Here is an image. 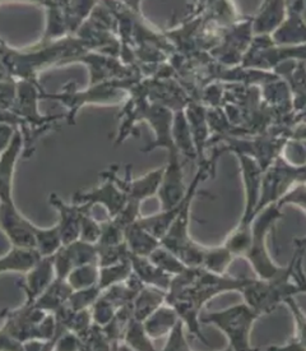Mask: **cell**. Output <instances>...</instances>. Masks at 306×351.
Returning <instances> with one entry per match:
<instances>
[{
  "label": "cell",
  "instance_id": "cell-1",
  "mask_svg": "<svg viewBox=\"0 0 306 351\" xmlns=\"http://www.w3.org/2000/svg\"><path fill=\"white\" fill-rule=\"evenodd\" d=\"M251 280V278H233L227 274L218 275L203 267H186L171 280L165 303L175 308L189 332L209 346L199 319L203 305L218 294L227 291L240 293Z\"/></svg>",
  "mask_w": 306,
  "mask_h": 351
},
{
  "label": "cell",
  "instance_id": "cell-2",
  "mask_svg": "<svg viewBox=\"0 0 306 351\" xmlns=\"http://www.w3.org/2000/svg\"><path fill=\"white\" fill-rule=\"evenodd\" d=\"M294 261L295 256L290 265L282 267L273 278H251L240 291L245 303L251 305L260 315H270L279 304H285L288 299L300 294V289L291 278Z\"/></svg>",
  "mask_w": 306,
  "mask_h": 351
},
{
  "label": "cell",
  "instance_id": "cell-3",
  "mask_svg": "<svg viewBox=\"0 0 306 351\" xmlns=\"http://www.w3.org/2000/svg\"><path fill=\"white\" fill-rule=\"evenodd\" d=\"M128 80H112L93 84L86 91H75L72 84H66L63 93H50L41 91V99H50L63 104L68 109V124H75V118L81 106L86 104H120L128 97L129 93Z\"/></svg>",
  "mask_w": 306,
  "mask_h": 351
},
{
  "label": "cell",
  "instance_id": "cell-4",
  "mask_svg": "<svg viewBox=\"0 0 306 351\" xmlns=\"http://www.w3.org/2000/svg\"><path fill=\"white\" fill-rule=\"evenodd\" d=\"M262 315L253 309L248 303L232 305L223 311L211 312L203 317H199L202 324H214L222 331L227 340V350H253L251 335L253 326Z\"/></svg>",
  "mask_w": 306,
  "mask_h": 351
},
{
  "label": "cell",
  "instance_id": "cell-5",
  "mask_svg": "<svg viewBox=\"0 0 306 351\" xmlns=\"http://www.w3.org/2000/svg\"><path fill=\"white\" fill-rule=\"evenodd\" d=\"M282 208L277 204H270L262 210L251 223V241L249 250L242 258L251 263L257 278H270L277 275L282 267L277 266L269 254L267 248V237L269 231L275 229V223L283 217Z\"/></svg>",
  "mask_w": 306,
  "mask_h": 351
},
{
  "label": "cell",
  "instance_id": "cell-6",
  "mask_svg": "<svg viewBox=\"0 0 306 351\" xmlns=\"http://www.w3.org/2000/svg\"><path fill=\"white\" fill-rule=\"evenodd\" d=\"M42 88L38 84L19 80L17 82V96L12 108V111L18 115L25 123V128L22 130L25 137V152L29 154L31 145H35L36 134L42 133L54 125L58 121L63 119L62 115H41L38 111V100H41Z\"/></svg>",
  "mask_w": 306,
  "mask_h": 351
},
{
  "label": "cell",
  "instance_id": "cell-7",
  "mask_svg": "<svg viewBox=\"0 0 306 351\" xmlns=\"http://www.w3.org/2000/svg\"><path fill=\"white\" fill-rule=\"evenodd\" d=\"M300 183H306V165H291L279 155L263 171L259 201L255 208V216L270 204H277L291 188Z\"/></svg>",
  "mask_w": 306,
  "mask_h": 351
},
{
  "label": "cell",
  "instance_id": "cell-8",
  "mask_svg": "<svg viewBox=\"0 0 306 351\" xmlns=\"http://www.w3.org/2000/svg\"><path fill=\"white\" fill-rule=\"evenodd\" d=\"M288 60L306 62V45L283 47L275 45L270 35H257L251 41V47L242 59V66L273 71L275 66Z\"/></svg>",
  "mask_w": 306,
  "mask_h": 351
},
{
  "label": "cell",
  "instance_id": "cell-9",
  "mask_svg": "<svg viewBox=\"0 0 306 351\" xmlns=\"http://www.w3.org/2000/svg\"><path fill=\"white\" fill-rule=\"evenodd\" d=\"M254 38L253 17L242 19L230 27H222L217 45L209 51L218 64L231 68L242 64Z\"/></svg>",
  "mask_w": 306,
  "mask_h": 351
},
{
  "label": "cell",
  "instance_id": "cell-10",
  "mask_svg": "<svg viewBox=\"0 0 306 351\" xmlns=\"http://www.w3.org/2000/svg\"><path fill=\"white\" fill-rule=\"evenodd\" d=\"M174 112L175 111L164 105L149 102V97L143 100L140 106V119L149 121L151 128L156 134V138L147 147L142 148V152L149 154L156 148H165L168 154L179 152L173 138Z\"/></svg>",
  "mask_w": 306,
  "mask_h": 351
},
{
  "label": "cell",
  "instance_id": "cell-11",
  "mask_svg": "<svg viewBox=\"0 0 306 351\" xmlns=\"http://www.w3.org/2000/svg\"><path fill=\"white\" fill-rule=\"evenodd\" d=\"M35 225L19 213L13 202L0 204V231L8 238L12 247L35 250Z\"/></svg>",
  "mask_w": 306,
  "mask_h": 351
},
{
  "label": "cell",
  "instance_id": "cell-12",
  "mask_svg": "<svg viewBox=\"0 0 306 351\" xmlns=\"http://www.w3.org/2000/svg\"><path fill=\"white\" fill-rule=\"evenodd\" d=\"M53 262L56 278L65 280L73 268L90 263L99 265L97 245L81 239L63 244L62 248L53 256Z\"/></svg>",
  "mask_w": 306,
  "mask_h": 351
},
{
  "label": "cell",
  "instance_id": "cell-13",
  "mask_svg": "<svg viewBox=\"0 0 306 351\" xmlns=\"http://www.w3.org/2000/svg\"><path fill=\"white\" fill-rule=\"evenodd\" d=\"M128 202V195L110 179L105 178V183L88 191H79L73 195V204H82L92 208L94 204H101L109 213V217H115Z\"/></svg>",
  "mask_w": 306,
  "mask_h": 351
},
{
  "label": "cell",
  "instance_id": "cell-14",
  "mask_svg": "<svg viewBox=\"0 0 306 351\" xmlns=\"http://www.w3.org/2000/svg\"><path fill=\"white\" fill-rule=\"evenodd\" d=\"M305 0L288 1V14L279 27L270 34L275 45L300 47L306 45Z\"/></svg>",
  "mask_w": 306,
  "mask_h": 351
},
{
  "label": "cell",
  "instance_id": "cell-15",
  "mask_svg": "<svg viewBox=\"0 0 306 351\" xmlns=\"http://www.w3.org/2000/svg\"><path fill=\"white\" fill-rule=\"evenodd\" d=\"M184 183L183 167L180 162V154H168V162L165 165L164 174L161 178V184L158 188L157 195L161 202V210L173 208L183 201L186 197V188Z\"/></svg>",
  "mask_w": 306,
  "mask_h": 351
},
{
  "label": "cell",
  "instance_id": "cell-16",
  "mask_svg": "<svg viewBox=\"0 0 306 351\" xmlns=\"http://www.w3.org/2000/svg\"><path fill=\"white\" fill-rule=\"evenodd\" d=\"M165 167H158L152 171H149L144 176H140L138 179H131L130 176V165L127 167V176L124 179H121L116 176L115 170H107L101 173L103 178H110L116 185L120 188L121 191H124L125 194L128 195V199H133L137 202H143L149 197L157 194L158 188L161 184V178L164 174Z\"/></svg>",
  "mask_w": 306,
  "mask_h": 351
},
{
  "label": "cell",
  "instance_id": "cell-17",
  "mask_svg": "<svg viewBox=\"0 0 306 351\" xmlns=\"http://www.w3.org/2000/svg\"><path fill=\"white\" fill-rule=\"evenodd\" d=\"M236 156H238L239 162H240L242 180H244L245 194H246L245 211H244L242 220H240L238 226L249 228L254 216H255V208H257L258 201H259L263 169L251 156H246V155H242V154H236Z\"/></svg>",
  "mask_w": 306,
  "mask_h": 351
},
{
  "label": "cell",
  "instance_id": "cell-18",
  "mask_svg": "<svg viewBox=\"0 0 306 351\" xmlns=\"http://www.w3.org/2000/svg\"><path fill=\"white\" fill-rule=\"evenodd\" d=\"M25 149V137L22 130H16L10 147L0 155V204L13 202V179L16 165Z\"/></svg>",
  "mask_w": 306,
  "mask_h": 351
},
{
  "label": "cell",
  "instance_id": "cell-19",
  "mask_svg": "<svg viewBox=\"0 0 306 351\" xmlns=\"http://www.w3.org/2000/svg\"><path fill=\"white\" fill-rule=\"evenodd\" d=\"M49 204H51L59 215V221L56 223L63 244H68L79 239L82 206L77 204H66L56 193L50 194Z\"/></svg>",
  "mask_w": 306,
  "mask_h": 351
},
{
  "label": "cell",
  "instance_id": "cell-20",
  "mask_svg": "<svg viewBox=\"0 0 306 351\" xmlns=\"http://www.w3.org/2000/svg\"><path fill=\"white\" fill-rule=\"evenodd\" d=\"M55 278L53 256L38 259L36 265L26 272L25 280L21 281L19 287L26 295V302L34 303Z\"/></svg>",
  "mask_w": 306,
  "mask_h": 351
},
{
  "label": "cell",
  "instance_id": "cell-21",
  "mask_svg": "<svg viewBox=\"0 0 306 351\" xmlns=\"http://www.w3.org/2000/svg\"><path fill=\"white\" fill-rule=\"evenodd\" d=\"M288 0H263L257 14L253 17V32L257 35H270L286 19Z\"/></svg>",
  "mask_w": 306,
  "mask_h": 351
},
{
  "label": "cell",
  "instance_id": "cell-22",
  "mask_svg": "<svg viewBox=\"0 0 306 351\" xmlns=\"http://www.w3.org/2000/svg\"><path fill=\"white\" fill-rule=\"evenodd\" d=\"M186 119L192 130V136L194 141L195 149L199 162H203L204 152L208 147V142L211 138V130L207 121V106L202 102L190 101L186 106Z\"/></svg>",
  "mask_w": 306,
  "mask_h": 351
},
{
  "label": "cell",
  "instance_id": "cell-23",
  "mask_svg": "<svg viewBox=\"0 0 306 351\" xmlns=\"http://www.w3.org/2000/svg\"><path fill=\"white\" fill-rule=\"evenodd\" d=\"M129 259L133 274L140 278L144 285L158 287L166 291L168 290L171 280L174 278L173 275L157 267L149 257L138 256L130 252Z\"/></svg>",
  "mask_w": 306,
  "mask_h": 351
},
{
  "label": "cell",
  "instance_id": "cell-24",
  "mask_svg": "<svg viewBox=\"0 0 306 351\" xmlns=\"http://www.w3.org/2000/svg\"><path fill=\"white\" fill-rule=\"evenodd\" d=\"M179 319L180 318L175 308L164 303L143 321V326L147 335L153 340L168 335Z\"/></svg>",
  "mask_w": 306,
  "mask_h": 351
},
{
  "label": "cell",
  "instance_id": "cell-25",
  "mask_svg": "<svg viewBox=\"0 0 306 351\" xmlns=\"http://www.w3.org/2000/svg\"><path fill=\"white\" fill-rule=\"evenodd\" d=\"M166 290L144 285L133 300V318L143 322L160 305L166 302Z\"/></svg>",
  "mask_w": 306,
  "mask_h": 351
},
{
  "label": "cell",
  "instance_id": "cell-26",
  "mask_svg": "<svg viewBox=\"0 0 306 351\" xmlns=\"http://www.w3.org/2000/svg\"><path fill=\"white\" fill-rule=\"evenodd\" d=\"M72 293L73 289L68 284L66 280L55 278L47 287V290L34 302V305L47 313H54L62 305L68 302Z\"/></svg>",
  "mask_w": 306,
  "mask_h": 351
},
{
  "label": "cell",
  "instance_id": "cell-27",
  "mask_svg": "<svg viewBox=\"0 0 306 351\" xmlns=\"http://www.w3.org/2000/svg\"><path fill=\"white\" fill-rule=\"evenodd\" d=\"M124 241L131 253L149 257L161 244L160 239L143 229L138 222H133L124 231Z\"/></svg>",
  "mask_w": 306,
  "mask_h": 351
},
{
  "label": "cell",
  "instance_id": "cell-28",
  "mask_svg": "<svg viewBox=\"0 0 306 351\" xmlns=\"http://www.w3.org/2000/svg\"><path fill=\"white\" fill-rule=\"evenodd\" d=\"M41 256L36 250H25L12 247V250L0 257V274L4 272H22L26 274L28 269L36 265Z\"/></svg>",
  "mask_w": 306,
  "mask_h": 351
},
{
  "label": "cell",
  "instance_id": "cell-29",
  "mask_svg": "<svg viewBox=\"0 0 306 351\" xmlns=\"http://www.w3.org/2000/svg\"><path fill=\"white\" fill-rule=\"evenodd\" d=\"M173 138L175 147L180 155L188 158H198L195 149L194 141L192 136V130L186 119V111L177 110L174 112V123H173Z\"/></svg>",
  "mask_w": 306,
  "mask_h": 351
},
{
  "label": "cell",
  "instance_id": "cell-30",
  "mask_svg": "<svg viewBox=\"0 0 306 351\" xmlns=\"http://www.w3.org/2000/svg\"><path fill=\"white\" fill-rule=\"evenodd\" d=\"M123 341L125 342L129 350H155L152 339L146 332L143 322H140L136 318L130 319L123 335Z\"/></svg>",
  "mask_w": 306,
  "mask_h": 351
},
{
  "label": "cell",
  "instance_id": "cell-31",
  "mask_svg": "<svg viewBox=\"0 0 306 351\" xmlns=\"http://www.w3.org/2000/svg\"><path fill=\"white\" fill-rule=\"evenodd\" d=\"M35 241L38 254L41 257H51L62 248L63 241L58 226L53 228H38L35 225Z\"/></svg>",
  "mask_w": 306,
  "mask_h": 351
},
{
  "label": "cell",
  "instance_id": "cell-32",
  "mask_svg": "<svg viewBox=\"0 0 306 351\" xmlns=\"http://www.w3.org/2000/svg\"><path fill=\"white\" fill-rule=\"evenodd\" d=\"M94 7L96 0H69L64 8L69 32H77L91 16Z\"/></svg>",
  "mask_w": 306,
  "mask_h": 351
},
{
  "label": "cell",
  "instance_id": "cell-33",
  "mask_svg": "<svg viewBox=\"0 0 306 351\" xmlns=\"http://www.w3.org/2000/svg\"><path fill=\"white\" fill-rule=\"evenodd\" d=\"M47 8V31H45V41H54L60 37H64L69 32L64 8L58 7L55 4L47 1L45 4Z\"/></svg>",
  "mask_w": 306,
  "mask_h": 351
},
{
  "label": "cell",
  "instance_id": "cell-34",
  "mask_svg": "<svg viewBox=\"0 0 306 351\" xmlns=\"http://www.w3.org/2000/svg\"><path fill=\"white\" fill-rule=\"evenodd\" d=\"M99 278H100V266L97 263H90V265L73 268L65 280L75 291V290L99 285Z\"/></svg>",
  "mask_w": 306,
  "mask_h": 351
},
{
  "label": "cell",
  "instance_id": "cell-35",
  "mask_svg": "<svg viewBox=\"0 0 306 351\" xmlns=\"http://www.w3.org/2000/svg\"><path fill=\"white\" fill-rule=\"evenodd\" d=\"M232 259H233V256H232L231 252L227 250L225 245L212 247V248L207 247L202 267L211 271V272H214V274L225 275V274H227V269L231 265Z\"/></svg>",
  "mask_w": 306,
  "mask_h": 351
},
{
  "label": "cell",
  "instance_id": "cell-36",
  "mask_svg": "<svg viewBox=\"0 0 306 351\" xmlns=\"http://www.w3.org/2000/svg\"><path fill=\"white\" fill-rule=\"evenodd\" d=\"M130 253V252H129ZM133 274L129 257L120 263L100 267V278H99V287L102 291L107 287H112L115 284H119L125 281Z\"/></svg>",
  "mask_w": 306,
  "mask_h": 351
},
{
  "label": "cell",
  "instance_id": "cell-37",
  "mask_svg": "<svg viewBox=\"0 0 306 351\" xmlns=\"http://www.w3.org/2000/svg\"><path fill=\"white\" fill-rule=\"evenodd\" d=\"M149 258L157 266L164 269L167 274L175 276L186 269V266L181 262V259L174 254L166 247L160 244L156 250H153L149 256Z\"/></svg>",
  "mask_w": 306,
  "mask_h": 351
},
{
  "label": "cell",
  "instance_id": "cell-38",
  "mask_svg": "<svg viewBox=\"0 0 306 351\" xmlns=\"http://www.w3.org/2000/svg\"><path fill=\"white\" fill-rule=\"evenodd\" d=\"M286 204L297 206V207L303 208L306 213V183H300V184L295 185L277 202L279 208H282ZM294 244H295V250L306 252V238L295 239Z\"/></svg>",
  "mask_w": 306,
  "mask_h": 351
},
{
  "label": "cell",
  "instance_id": "cell-39",
  "mask_svg": "<svg viewBox=\"0 0 306 351\" xmlns=\"http://www.w3.org/2000/svg\"><path fill=\"white\" fill-rule=\"evenodd\" d=\"M101 294L102 290L99 285L86 287V289H81V290H75L69 296L66 303L75 312L84 311V309H90Z\"/></svg>",
  "mask_w": 306,
  "mask_h": 351
},
{
  "label": "cell",
  "instance_id": "cell-40",
  "mask_svg": "<svg viewBox=\"0 0 306 351\" xmlns=\"http://www.w3.org/2000/svg\"><path fill=\"white\" fill-rule=\"evenodd\" d=\"M82 206V204H81ZM82 217H81V229H79V239L97 244L101 237V222L96 221L91 215V207L82 206Z\"/></svg>",
  "mask_w": 306,
  "mask_h": 351
},
{
  "label": "cell",
  "instance_id": "cell-41",
  "mask_svg": "<svg viewBox=\"0 0 306 351\" xmlns=\"http://www.w3.org/2000/svg\"><path fill=\"white\" fill-rule=\"evenodd\" d=\"M281 156L288 161V164L295 167L306 165V141L303 139H288L286 145L281 152Z\"/></svg>",
  "mask_w": 306,
  "mask_h": 351
},
{
  "label": "cell",
  "instance_id": "cell-42",
  "mask_svg": "<svg viewBox=\"0 0 306 351\" xmlns=\"http://www.w3.org/2000/svg\"><path fill=\"white\" fill-rule=\"evenodd\" d=\"M285 304L288 305L291 311V313L294 315V321L296 326V336L292 339V341L295 342L298 348V350H306V315L301 311V308L295 300V298H290Z\"/></svg>",
  "mask_w": 306,
  "mask_h": 351
},
{
  "label": "cell",
  "instance_id": "cell-43",
  "mask_svg": "<svg viewBox=\"0 0 306 351\" xmlns=\"http://www.w3.org/2000/svg\"><path fill=\"white\" fill-rule=\"evenodd\" d=\"M115 312H116V308L101 294L100 298L94 302V304L91 306L93 324L100 327L110 324L115 315Z\"/></svg>",
  "mask_w": 306,
  "mask_h": 351
},
{
  "label": "cell",
  "instance_id": "cell-44",
  "mask_svg": "<svg viewBox=\"0 0 306 351\" xmlns=\"http://www.w3.org/2000/svg\"><path fill=\"white\" fill-rule=\"evenodd\" d=\"M184 322L181 319L177 321L173 330L167 335V341L164 346L165 351H188L192 350L186 341L184 335Z\"/></svg>",
  "mask_w": 306,
  "mask_h": 351
},
{
  "label": "cell",
  "instance_id": "cell-45",
  "mask_svg": "<svg viewBox=\"0 0 306 351\" xmlns=\"http://www.w3.org/2000/svg\"><path fill=\"white\" fill-rule=\"evenodd\" d=\"M124 241V229L110 219L109 221L101 222V237L97 245H115Z\"/></svg>",
  "mask_w": 306,
  "mask_h": 351
},
{
  "label": "cell",
  "instance_id": "cell-46",
  "mask_svg": "<svg viewBox=\"0 0 306 351\" xmlns=\"http://www.w3.org/2000/svg\"><path fill=\"white\" fill-rule=\"evenodd\" d=\"M17 96V82L13 77L0 80V110H12Z\"/></svg>",
  "mask_w": 306,
  "mask_h": 351
},
{
  "label": "cell",
  "instance_id": "cell-47",
  "mask_svg": "<svg viewBox=\"0 0 306 351\" xmlns=\"http://www.w3.org/2000/svg\"><path fill=\"white\" fill-rule=\"evenodd\" d=\"M304 254L305 252L303 250H295L294 256H295V261H294V266H292V271H291V278L292 281L296 284L298 289H300V294H306V275L304 271Z\"/></svg>",
  "mask_w": 306,
  "mask_h": 351
},
{
  "label": "cell",
  "instance_id": "cell-48",
  "mask_svg": "<svg viewBox=\"0 0 306 351\" xmlns=\"http://www.w3.org/2000/svg\"><path fill=\"white\" fill-rule=\"evenodd\" d=\"M54 349L62 351L82 350V340L75 332L65 331L54 340Z\"/></svg>",
  "mask_w": 306,
  "mask_h": 351
},
{
  "label": "cell",
  "instance_id": "cell-49",
  "mask_svg": "<svg viewBox=\"0 0 306 351\" xmlns=\"http://www.w3.org/2000/svg\"><path fill=\"white\" fill-rule=\"evenodd\" d=\"M0 350L19 351L25 350L23 343L16 340L10 333L0 328Z\"/></svg>",
  "mask_w": 306,
  "mask_h": 351
},
{
  "label": "cell",
  "instance_id": "cell-50",
  "mask_svg": "<svg viewBox=\"0 0 306 351\" xmlns=\"http://www.w3.org/2000/svg\"><path fill=\"white\" fill-rule=\"evenodd\" d=\"M290 138L306 141V121H300V123L295 124L294 127H291Z\"/></svg>",
  "mask_w": 306,
  "mask_h": 351
},
{
  "label": "cell",
  "instance_id": "cell-51",
  "mask_svg": "<svg viewBox=\"0 0 306 351\" xmlns=\"http://www.w3.org/2000/svg\"><path fill=\"white\" fill-rule=\"evenodd\" d=\"M121 4H124L127 8L133 10L134 13L140 14V3L142 0H119Z\"/></svg>",
  "mask_w": 306,
  "mask_h": 351
},
{
  "label": "cell",
  "instance_id": "cell-52",
  "mask_svg": "<svg viewBox=\"0 0 306 351\" xmlns=\"http://www.w3.org/2000/svg\"><path fill=\"white\" fill-rule=\"evenodd\" d=\"M47 1L55 4L58 7H62V8H65L68 5V3H69V0H47Z\"/></svg>",
  "mask_w": 306,
  "mask_h": 351
},
{
  "label": "cell",
  "instance_id": "cell-53",
  "mask_svg": "<svg viewBox=\"0 0 306 351\" xmlns=\"http://www.w3.org/2000/svg\"><path fill=\"white\" fill-rule=\"evenodd\" d=\"M28 1H35V3H41L42 5H45L47 3V0H28Z\"/></svg>",
  "mask_w": 306,
  "mask_h": 351
}]
</instances>
